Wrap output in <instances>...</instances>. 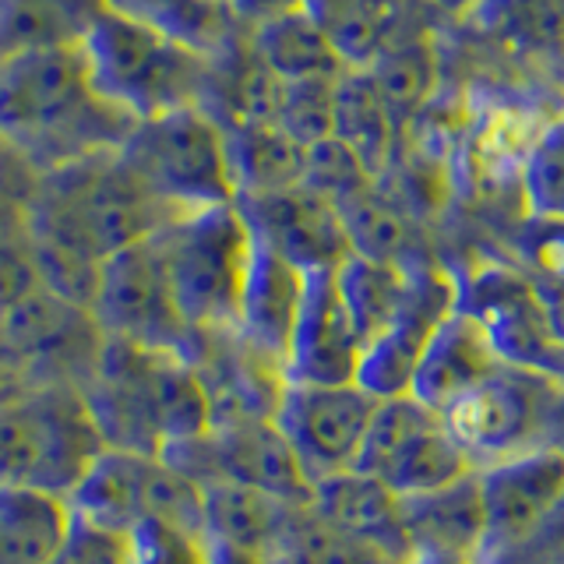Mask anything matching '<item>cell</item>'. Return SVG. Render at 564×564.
Masks as SVG:
<instances>
[{
	"label": "cell",
	"instance_id": "cell-1",
	"mask_svg": "<svg viewBox=\"0 0 564 564\" xmlns=\"http://www.w3.org/2000/svg\"><path fill=\"white\" fill-rule=\"evenodd\" d=\"M134 120L96 96L75 46H46L0 64V145L40 173L120 149Z\"/></svg>",
	"mask_w": 564,
	"mask_h": 564
},
{
	"label": "cell",
	"instance_id": "cell-2",
	"mask_svg": "<svg viewBox=\"0 0 564 564\" xmlns=\"http://www.w3.org/2000/svg\"><path fill=\"white\" fill-rule=\"evenodd\" d=\"M82 399L106 448L163 458L212 431L208 392L187 357L110 335Z\"/></svg>",
	"mask_w": 564,
	"mask_h": 564
},
{
	"label": "cell",
	"instance_id": "cell-3",
	"mask_svg": "<svg viewBox=\"0 0 564 564\" xmlns=\"http://www.w3.org/2000/svg\"><path fill=\"white\" fill-rule=\"evenodd\" d=\"M78 50L96 96L131 120H149L198 106L208 82V57L170 35L99 8Z\"/></svg>",
	"mask_w": 564,
	"mask_h": 564
},
{
	"label": "cell",
	"instance_id": "cell-4",
	"mask_svg": "<svg viewBox=\"0 0 564 564\" xmlns=\"http://www.w3.org/2000/svg\"><path fill=\"white\" fill-rule=\"evenodd\" d=\"M102 434L70 384H32L0 402V484L67 494L102 452Z\"/></svg>",
	"mask_w": 564,
	"mask_h": 564
},
{
	"label": "cell",
	"instance_id": "cell-5",
	"mask_svg": "<svg viewBox=\"0 0 564 564\" xmlns=\"http://www.w3.org/2000/svg\"><path fill=\"white\" fill-rule=\"evenodd\" d=\"M152 240L184 322L198 335L234 332L247 258L254 243L237 205L184 212Z\"/></svg>",
	"mask_w": 564,
	"mask_h": 564
},
{
	"label": "cell",
	"instance_id": "cell-6",
	"mask_svg": "<svg viewBox=\"0 0 564 564\" xmlns=\"http://www.w3.org/2000/svg\"><path fill=\"white\" fill-rule=\"evenodd\" d=\"M117 152L138 181L173 208L234 205L223 128L198 106L134 120Z\"/></svg>",
	"mask_w": 564,
	"mask_h": 564
},
{
	"label": "cell",
	"instance_id": "cell-7",
	"mask_svg": "<svg viewBox=\"0 0 564 564\" xmlns=\"http://www.w3.org/2000/svg\"><path fill=\"white\" fill-rule=\"evenodd\" d=\"M352 469L375 476L395 498H413L463 480L473 463L448 434L445 416L413 395H395L378 399Z\"/></svg>",
	"mask_w": 564,
	"mask_h": 564
},
{
	"label": "cell",
	"instance_id": "cell-8",
	"mask_svg": "<svg viewBox=\"0 0 564 564\" xmlns=\"http://www.w3.org/2000/svg\"><path fill=\"white\" fill-rule=\"evenodd\" d=\"M88 314L96 317V325L110 339L181 352L187 360L205 339L176 311L163 258H159L152 237L102 258L99 286Z\"/></svg>",
	"mask_w": 564,
	"mask_h": 564
},
{
	"label": "cell",
	"instance_id": "cell-9",
	"mask_svg": "<svg viewBox=\"0 0 564 564\" xmlns=\"http://www.w3.org/2000/svg\"><path fill=\"white\" fill-rule=\"evenodd\" d=\"M557 388L554 378L536 370L501 364L484 384L441 410V416L473 469H484L498 458L540 445Z\"/></svg>",
	"mask_w": 564,
	"mask_h": 564
},
{
	"label": "cell",
	"instance_id": "cell-10",
	"mask_svg": "<svg viewBox=\"0 0 564 564\" xmlns=\"http://www.w3.org/2000/svg\"><path fill=\"white\" fill-rule=\"evenodd\" d=\"M455 307L487 332L505 364L536 370L561 384L564 339L554 332L533 279L505 264H480L469 279H455Z\"/></svg>",
	"mask_w": 564,
	"mask_h": 564
},
{
	"label": "cell",
	"instance_id": "cell-11",
	"mask_svg": "<svg viewBox=\"0 0 564 564\" xmlns=\"http://www.w3.org/2000/svg\"><path fill=\"white\" fill-rule=\"evenodd\" d=\"M378 399L357 381L346 384H300L286 381L279 392L272 423L293 448L300 469L311 480H328L357 466L367 423Z\"/></svg>",
	"mask_w": 564,
	"mask_h": 564
},
{
	"label": "cell",
	"instance_id": "cell-12",
	"mask_svg": "<svg viewBox=\"0 0 564 564\" xmlns=\"http://www.w3.org/2000/svg\"><path fill=\"white\" fill-rule=\"evenodd\" d=\"M448 311H455V279L427 261L410 264V282H405L399 314L360 352L357 384L364 392L375 399L410 395L420 352Z\"/></svg>",
	"mask_w": 564,
	"mask_h": 564
},
{
	"label": "cell",
	"instance_id": "cell-13",
	"mask_svg": "<svg viewBox=\"0 0 564 564\" xmlns=\"http://www.w3.org/2000/svg\"><path fill=\"white\" fill-rule=\"evenodd\" d=\"M234 205L251 237L300 272L335 269L349 254L339 212L304 184L269 194H240Z\"/></svg>",
	"mask_w": 564,
	"mask_h": 564
},
{
	"label": "cell",
	"instance_id": "cell-14",
	"mask_svg": "<svg viewBox=\"0 0 564 564\" xmlns=\"http://www.w3.org/2000/svg\"><path fill=\"white\" fill-rule=\"evenodd\" d=\"M364 343L352 328L335 286V269L304 272L296 322L286 346V381L300 384H346L357 381Z\"/></svg>",
	"mask_w": 564,
	"mask_h": 564
},
{
	"label": "cell",
	"instance_id": "cell-15",
	"mask_svg": "<svg viewBox=\"0 0 564 564\" xmlns=\"http://www.w3.org/2000/svg\"><path fill=\"white\" fill-rule=\"evenodd\" d=\"M476 487L484 505L480 546L508 543L564 494V455L551 445H533L476 469Z\"/></svg>",
	"mask_w": 564,
	"mask_h": 564
},
{
	"label": "cell",
	"instance_id": "cell-16",
	"mask_svg": "<svg viewBox=\"0 0 564 564\" xmlns=\"http://www.w3.org/2000/svg\"><path fill=\"white\" fill-rule=\"evenodd\" d=\"M300 293H304V272L293 269L286 258H279L275 251L254 240L251 258H247L240 300H237L234 335L247 349H254L258 357L282 367L286 364V346L296 322Z\"/></svg>",
	"mask_w": 564,
	"mask_h": 564
},
{
	"label": "cell",
	"instance_id": "cell-17",
	"mask_svg": "<svg viewBox=\"0 0 564 564\" xmlns=\"http://www.w3.org/2000/svg\"><path fill=\"white\" fill-rule=\"evenodd\" d=\"M505 360L494 352L487 332L473 322L466 311H448L441 325L431 332L427 346L420 352V364L413 370L410 395L420 399L431 410H448L455 399L484 384Z\"/></svg>",
	"mask_w": 564,
	"mask_h": 564
},
{
	"label": "cell",
	"instance_id": "cell-18",
	"mask_svg": "<svg viewBox=\"0 0 564 564\" xmlns=\"http://www.w3.org/2000/svg\"><path fill=\"white\" fill-rule=\"evenodd\" d=\"M317 525L335 536L378 543L392 554H410L399 522V498L375 476L360 469L335 473L328 480H317L307 498Z\"/></svg>",
	"mask_w": 564,
	"mask_h": 564
},
{
	"label": "cell",
	"instance_id": "cell-19",
	"mask_svg": "<svg viewBox=\"0 0 564 564\" xmlns=\"http://www.w3.org/2000/svg\"><path fill=\"white\" fill-rule=\"evenodd\" d=\"M290 508H304L240 484H202V516L212 543L279 557L290 540Z\"/></svg>",
	"mask_w": 564,
	"mask_h": 564
},
{
	"label": "cell",
	"instance_id": "cell-20",
	"mask_svg": "<svg viewBox=\"0 0 564 564\" xmlns=\"http://www.w3.org/2000/svg\"><path fill=\"white\" fill-rule=\"evenodd\" d=\"M399 522L410 551L473 554L484 540V505L476 469L448 487L399 498Z\"/></svg>",
	"mask_w": 564,
	"mask_h": 564
},
{
	"label": "cell",
	"instance_id": "cell-21",
	"mask_svg": "<svg viewBox=\"0 0 564 564\" xmlns=\"http://www.w3.org/2000/svg\"><path fill=\"white\" fill-rule=\"evenodd\" d=\"M219 128L234 198L286 191L304 181V145L293 141L275 120H234Z\"/></svg>",
	"mask_w": 564,
	"mask_h": 564
},
{
	"label": "cell",
	"instance_id": "cell-22",
	"mask_svg": "<svg viewBox=\"0 0 564 564\" xmlns=\"http://www.w3.org/2000/svg\"><path fill=\"white\" fill-rule=\"evenodd\" d=\"M70 536L64 494L0 484V564H57Z\"/></svg>",
	"mask_w": 564,
	"mask_h": 564
},
{
	"label": "cell",
	"instance_id": "cell-23",
	"mask_svg": "<svg viewBox=\"0 0 564 564\" xmlns=\"http://www.w3.org/2000/svg\"><path fill=\"white\" fill-rule=\"evenodd\" d=\"M307 11L346 67H367L384 46L420 32L413 0H307Z\"/></svg>",
	"mask_w": 564,
	"mask_h": 564
},
{
	"label": "cell",
	"instance_id": "cell-24",
	"mask_svg": "<svg viewBox=\"0 0 564 564\" xmlns=\"http://www.w3.org/2000/svg\"><path fill=\"white\" fill-rule=\"evenodd\" d=\"M399 123L381 102L378 88L370 85L364 67H346L335 78V106H332V138L360 159L364 170L381 184L384 173L395 163Z\"/></svg>",
	"mask_w": 564,
	"mask_h": 564
},
{
	"label": "cell",
	"instance_id": "cell-25",
	"mask_svg": "<svg viewBox=\"0 0 564 564\" xmlns=\"http://www.w3.org/2000/svg\"><path fill=\"white\" fill-rule=\"evenodd\" d=\"M364 70L402 131L405 123H413L423 113V106L437 93L441 61H437L434 35L427 29L402 35L392 46H384Z\"/></svg>",
	"mask_w": 564,
	"mask_h": 564
},
{
	"label": "cell",
	"instance_id": "cell-26",
	"mask_svg": "<svg viewBox=\"0 0 564 564\" xmlns=\"http://www.w3.org/2000/svg\"><path fill=\"white\" fill-rule=\"evenodd\" d=\"M258 61L279 82H307V78H339L346 64L332 50L328 35L314 22L307 8L279 14L258 29H247Z\"/></svg>",
	"mask_w": 564,
	"mask_h": 564
},
{
	"label": "cell",
	"instance_id": "cell-27",
	"mask_svg": "<svg viewBox=\"0 0 564 564\" xmlns=\"http://www.w3.org/2000/svg\"><path fill=\"white\" fill-rule=\"evenodd\" d=\"M458 22L529 57H551L564 50V0H480Z\"/></svg>",
	"mask_w": 564,
	"mask_h": 564
},
{
	"label": "cell",
	"instance_id": "cell-28",
	"mask_svg": "<svg viewBox=\"0 0 564 564\" xmlns=\"http://www.w3.org/2000/svg\"><path fill=\"white\" fill-rule=\"evenodd\" d=\"M343 219V234L349 243V254H360L370 261H388V264H420L413 258V229L405 212L388 198L381 184H367L364 191L349 194L335 205Z\"/></svg>",
	"mask_w": 564,
	"mask_h": 564
},
{
	"label": "cell",
	"instance_id": "cell-29",
	"mask_svg": "<svg viewBox=\"0 0 564 564\" xmlns=\"http://www.w3.org/2000/svg\"><path fill=\"white\" fill-rule=\"evenodd\" d=\"M99 0H0V64L46 46H75Z\"/></svg>",
	"mask_w": 564,
	"mask_h": 564
},
{
	"label": "cell",
	"instance_id": "cell-30",
	"mask_svg": "<svg viewBox=\"0 0 564 564\" xmlns=\"http://www.w3.org/2000/svg\"><path fill=\"white\" fill-rule=\"evenodd\" d=\"M405 282H410V269L402 264L370 261L360 254H346L335 264V286L364 346L392 325L405 300Z\"/></svg>",
	"mask_w": 564,
	"mask_h": 564
},
{
	"label": "cell",
	"instance_id": "cell-31",
	"mask_svg": "<svg viewBox=\"0 0 564 564\" xmlns=\"http://www.w3.org/2000/svg\"><path fill=\"white\" fill-rule=\"evenodd\" d=\"M106 11H117L131 22L155 29L170 40L212 57L223 50L240 25L226 14L223 0H99Z\"/></svg>",
	"mask_w": 564,
	"mask_h": 564
},
{
	"label": "cell",
	"instance_id": "cell-32",
	"mask_svg": "<svg viewBox=\"0 0 564 564\" xmlns=\"http://www.w3.org/2000/svg\"><path fill=\"white\" fill-rule=\"evenodd\" d=\"M525 205L543 223H564V120L546 123L522 163Z\"/></svg>",
	"mask_w": 564,
	"mask_h": 564
},
{
	"label": "cell",
	"instance_id": "cell-33",
	"mask_svg": "<svg viewBox=\"0 0 564 564\" xmlns=\"http://www.w3.org/2000/svg\"><path fill=\"white\" fill-rule=\"evenodd\" d=\"M332 106H335V78L282 82L275 123L307 149L314 141L332 134Z\"/></svg>",
	"mask_w": 564,
	"mask_h": 564
},
{
	"label": "cell",
	"instance_id": "cell-34",
	"mask_svg": "<svg viewBox=\"0 0 564 564\" xmlns=\"http://www.w3.org/2000/svg\"><path fill=\"white\" fill-rule=\"evenodd\" d=\"M304 184L307 191L322 194L332 205H339L349 194L375 184V176L364 170V163L352 155L339 138H322L304 149Z\"/></svg>",
	"mask_w": 564,
	"mask_h": 564
},
{
	"label": "cell",
	"instance_id": "cell-35",
	"mask_svg": "<svg viewBox=\"0 0 564 564\" xmlns=\"http://www.w3.org/2000/svg\"><path fill=\"white\" fill-rule=\"evenodd\" d=\"M473 564H564V494L516 540L473 551Z\"/></svg>",
	"mask_w": 564,
	"mask_h": 564
},
{
	"label": "cell",
	"instance_id": "cell-36",
	"mask_svg": "<svg viewBox=\"0 0 564 564\" xmlns=\"http://www.w3.org/2000/svg\"><path fill=\"white\" fill-rule=\"evenodd\" d=\"M35 290H43V279L35 269L29 234L4 237L0 240V317L29 300Z\"/></svg>",
	"mask_w": 564,
	"mask_h": 564
},
{
	"label": "cell",
	"instance_id": "cell-37",
	"mask_svg": "<svg viewBox=\"0 0 564 564\" xmlns=\"http://www.w3.org/2000/svg\"><path fill=\"white\" fill-rule=\"evenodd\" d=\"M226 14L234 18V25L240 29H258L264 22H272L279 14H290L307 8V0H223Z\"/></svg>",
	"mask_w": 564,
	"mask_h": 564
},
{
	"label": "cell",
	"instance_id": "cell-38",
	"mask_svg": "<svg viewBox=\"0 0 564 564\" xmlns=\"http://www.w3.org/2000/svg\"><path fill=\"white\" fill-rule=\"evenodd\" d=\"M29 388V381H25V370H22V364H18L14 357H11V349L0 343V402H8V399H14L18 392H25Z\"/></svg>",
	"mask_w": 564,
	"mask_h": 564
},
{
	"label": "cell",
	"instance_id": "cell-39",
	"mask_svg": "<svg viewBox=\"0 0 564 564\" xmlns=\"http://www.w3.org/2000/svg\"><path fill=\"white\" fill-rule=\"evenodd\" d=\"M540 445H551L564 455V384L557 388V395L551 402V413H546V427H543V441Z\"/></svg>",
	"mask_w": 564,
	"mask_h": 564
},
{
	"label": "cell",
	"instance_id": "cell-40",
	"mask_svg": "<svg viewBox=\"0 0 564 564\" xmlns=\"http://www.w3.org/2000/svg\"><path fill=\"white\" fill-rule=\"evenodd\" d=\"M402 564H473V554H455V551H410Z\"/></svg>",
	"mask_w": 564,
	"mask_h": 564
},
{
	"label": "cell",
	"instance_id": "cell-41",
	"mask_svg": "<svg viewBox=\"0 0 564 564\" xmlns=\"http://www.w3.org/2000/svg\"><path fill=\"white\" fill-rule=\"evenodd\" d=\"M431 8H437V11H445V14H452L455 22L463 18L473 4H480V0H427Z\"/></svg>",
	"mask_w": 564,
	"mask_h": 564
},
{
	"label": "cell",
	"instance_id": "cell-42",
	"mask_svg": "<svg viewBox=\"0 0 564 564\" xmlns=\"http://www.w3.org/2000/svg\"><path fill=\"white\" fill-rule=\"evenodd\" d=\"M561 384H564V364H561Z\"/></svg>",
	"mask_w": 564,
	"mask_h": 564
}]
</instances>
